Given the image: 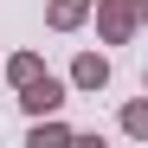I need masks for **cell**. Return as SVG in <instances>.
<instances>
[{
  "label": "cell",
  "instance_id": "cell-1",
  "mask_svg": "<svg viewBox=\"0 0 148 148\" xmlns=\"http://www.w3.org/2000/svg\"><path fill=\"white\" fill-rule=\"evenodd\" d=\"M90 13H97V39L103 45H129L148 19V0H90Z\"/></svg>",
  "mask_w": 148,
  "mask_h": 148
},
{
  "label": "cell",
  "instance_id": "cell-2",
  "mask_svg": "<svg viewBox=\"0 0 148 148\" xmlns=\"http://www.w3.org/2000/svg\"><path fill=\"white\" fill-rule=\"evenodd\" d=\"M64 77H52V71H39V77H26L19 84V103H26V116H58V103H64Z\"/></svg>",
  "mask_w": 148,
  "mask_h": 148
},
{
  "label": "cell",
  "instance_id": "cell-3",
  "mask_svg": "<svg viewBox=\"0 0 148 148\" xmlns=\"http://www.w3.org/2000/svg\"><path fill=\"white\" fill-rule=\"evenodd\" d=\"M64 84H71V90H84V97H97V90L110 84V58H103V52H77Z\"/></svg>",
  "mask_w": 148,
  "mask_h": 148
},
{
  "label": "cell",
  "instance_id": "cell-4",
  "mask_svg": "<svg viewBox=\"0 0 148 148\" xmlns=\"http://www.w3.org/2000/svg\"><path fill=\"white\" fill-rule=\"evenodd\" d=\"M90 19V0H52V7H45V26L52 32H77Z\"/></svg>",
  "mask_w": 148,
  "mask_h": 148
},
{
  "label": "cell",
  "instance_id": "cell-5",
  "mask_svg": "<svg viewBox=\"0 0 148 148\" xmlns=\"http://www.w3.org/2000/svg\"><path fill=\"white\" fill-rule=\"evenodd\" d=\"M32 148H58V142H71V129L64 122H52V116H32V135H26Z\"/></svg>",
  "mask_w": 148,
  "mask_h": 148
},
{
  "label": "cell",
  "instance_id": "cell-6",
  "mask_svg": "<svg viewBox=\"0 0 148 148\" xmlns=\"http://www.w3.org/2000/svg\"><path fill=\"white\" fill-rule=\"evenodd\" d=\"M39 71H45L39 52H13V58H7V84H26V77H39Z\"/></svg>",
  "mask_w": 148,
  "mask_h": 148
},
{
  "label": "cell",
  "instance_id": "cell-7",
  "mask_svg": "<svg viewBox=\"0 0 148 148\" xmlns=\"http://www.w3.org/2000/svg\"><path fill=\"white\" fill-rule=\"evenodd\" d=\"M122 135H148V103H129V110H122Z\"/></svg>",
  "mask_w": 148,
  "mask_h": 148
}]
</instances>
